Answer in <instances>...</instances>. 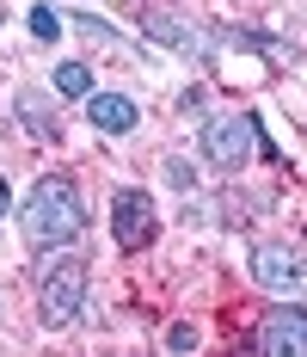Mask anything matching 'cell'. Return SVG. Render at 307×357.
<instances>
[{
	"mask_svg": "<svg viewBox=\"0 0 307 357\" xmlns=\"http://www.w3.org/2000/svg\"><path fill=\"white\" fill-rule=\"evenodd\" d=\"M258 357H307V302H283L258 321Z\"/></svg>",
	"mask_w": 307,
	"mask_h": 357,
	"instance_id": "5",
	"label": "cell"
},
{
	"mask_svg": "<svg viewBox=\"0 0 307 357\" xmlns=\"http://www.w3.org/2000/svg\"><path fill=\"white\" fill-rule=\"evenodd\" d=\"M166 345H172V351H191V345H197V326H172Z\"/></svg>",
	"mask_w": 307,
	"mask_h": 357,
	"instance_id": "12",
	"label": "cell"
},
{
	"mask_svg": "<svg viewBox=\"0 0 307 357\" xmlns=\"http://www.w3.org/2000/svg\"><path fill=\"white\" fill-rule=\"evenodd\" d=\"M80 308H86V265L80 259L49 265L43 284H37V314H43V326H74Z\"/></svg>",
	"mask_w": 307,
	"mask_h": 357,
	"instance_id": "2",
	"label": "cell"
},
{
	"mask_svg": "<svg viewBox=\"0 0 307 357\" xmlns=\"http://www.w3.org/2000/svg\"><path fill=\"white\" fill-rule=\"evenodd\" d=\"M6 204H13V191H6V178H0V215H6Z\"/></svg>",
	"mask_w": 307,
	"mask_h": 357,
	"instance_id": "14",
	"label": "cell"
},
{
	"mask_svg": "<svg viewBox=\"0 0 307 357\" xmlns=\"http://www.w3.org/2000/svg\"><path fill=\"white\" fill-rule=\"evenodd\" d=\"M148 31L160 37V43H172V50H197V37L184 31V25H172V19H148Z\"/></svg>",
	"mask_w": 307,
	"mask_h": 357,
	"instance_id": "11",
	"label": "cell"
},
{
	"mask_svg": "<svg viewBox=\"0 0 307 357\" xmlns=\"http://www.w3.org/2000/svg\"><path fill=\"white\" fill-rule=\"evenodd\" d=\"M252 278L265 289H276V296H295V289L307 284V271H301V259L289 247H258L252 252Z\"/></svg>",
	"mask_w": 307,
	"mask_h": 357,
	"instance_id": "6",
	"label": "cell"
},
{
	"mask_svg": "<svg viewBox=\"0 0 307 357\" xmlns=\"http://www.w3.org/2000/svg\"><path fill=\"white\" fill-rule=\"evenodd\" d=\"M31 37H37V43H56V37H62V19H56V6H31Z\"/></svg>",
	"mask_w": 307,
	"mask_h": 357,
	"instance_id": "10",
	"label": "cell"
},
{
	"mask_svg": "<svg viewBox=\"0 0 307 357\" xmlns=\"http://www.w3.org/2000/svg\"><path fill=\"white\" fill-rule=\"evenodd\" d=\"M19 117L31 123V136H56V117H49V105L37 93H19Z\"/></svg>",
	"mask_w": 307,
	"mask_h": 357,
	"instance_id": "9",
	"label": "cell"
},
{
	"mask_svg": "<svg viewBox=\"0 0 307 357\" xmlns=\"http://www.w3.org/2000/svg\"><path fill=\"white\" fill-rule=\"evenodd\" d=\"M56 93H62V99H93V74H86V62H62V68H56Z\"/></svg>",
	"mask_w": 307,
	"mask_h": 357,
	"instance_id": "8",
	"label": "cell"
},
{
	"mask_svg": "<svg viewBox=\"0 0 307 357\" xmlns=\"http://www.w3.org/2000/svg\"><path fill=\"white\" fill-rule=\"evenodd\" d=\"M86 117H93V130H104V136H129L136 130V99H123V93H93L86 99Z\"/></svg>",
	"mask_w": 307,
	"mask_h": 357,
	"instance_id": "7",
	"label": "cell"
},
{
	"mask_svg": "<svg viewBox=\"0 0 307 357\" xmlns=\"http://www.w3.org/2000/svg\"><path fill=\"white\" fill-rule=\"evenodd\" d=\"M111 234H117V247H123V252L154 247V234H160L154 197H148V191H117V197H111Z\"/></svg>",
	"mask_w": 307,
	"mask_h": 357,
	"instance_id": "4",
	"label": "cell"
},
{
	"mask_svg": "<svg viewBox=\"0 0 307 357\" xmlns=\"http://www.w3.org/2000/svg\"><path fill=\"white\" fill-rule=\"evenodd\" d=\"M228 357H258V339H239V345H234Z\"/></svg>",
	"mask_w": 307,
	"mask_h": 357,
	"instance_id": "13",
	"label": "cell"
},
{
	"mask_svg": "<svg viewBox=\"0 0 307 357\" xmlns=\"http://www.w3.org/2000/svg\"><path fill=\"white\" fill-rule=\"evenodd\" d=\"M258 148V117L252 111H234V117H209L203 123V154L221 167V173H239Z\"/></svg>",
	"mask_w": 307,
	"mask_h": 357,
	"instance_id": "3",
	"label": "cell"
},
{
	"mask_svg": "<svg viewBox=\"0 0 307 357\" xmlns=\"http://www.w3.org/2000/svg\"><path fill=\"white\" fill-rule=\"evenodd\" d=\"M25 247L31 252H56L80 241V228H86V197H80V185L68 173H43L31 185V197H25Z\"/></svg>",
	"mask_w": 307,
	"mask_h": 357,
	"instance_id": "1",
	"label": "cell"
}]
</instances>
